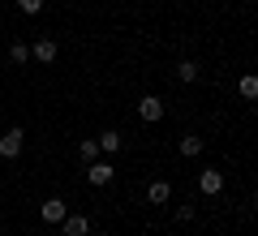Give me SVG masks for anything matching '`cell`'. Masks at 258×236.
Listing matches in <instances>:
<instances>
[{
	"mask_svg": "<svg viewBox=\"0 0 258 236\" xmlns=\"http://www.w3.org/2000/svg\"><path fill=\"white\" fill-rule=\"evenodd\" d=\"M138 116L147 120V125L164 120V99H159V95H142V99H138Z\"/></svg>",
	"mask_w": 258,
	"mask_h": 236,
	"instance_id": "obj_1",
	"label": "cell"
},
{
	"mask_svg": "<svg viewBox=\"0 0 258 236\" xmlns=\"http://www.w3.org/2000/svg\"><path fill=\"white\" fill-rule=\"evenodd\" d=\"M112 176H116V168L103 164V159H95V164H86V181L95 185V189H103V185H112Z\"/></svg>",
	"mask_w": 258,
	"mask_h": 236,
	"instance_id": "obj_2",
	"label": "cell"
},
{
	"mask_svg": "<svg viewBox=\"0 0 258 236\" xmlns=\"http://www.w3.org/2000/svg\"><path fill=\"white\" fill-rule=\"evenodd\" d=\"M22 146H26V133H22V129H5V137H0V154H5V159H18Z\"/></svg>",
	"mask_w": 258,
	"mask_h": 236,
	"instance_id": "obj_3",
	"label": "cell"
},
{
	"mask_svg": "<svg viewBox=\"0 0 258 236\" xmlns=\"http://www.w3.org/2000/svg\"><path fill=\"white\" fill-rule=\"evenodd\" d=\"M198 189H203L207 198H215V193L224 189V172H220V168H207V172L198 176Z\"/></svg>",
	"mask_w": 258,
	"mask_h": 236,
	"instance_id": "obj_4",
	"label": "cell"
},
{
	"mask_svg": "<svg viewBox=\"0 0 258 236\" xmlns=\"http://www.w3.org/2000/svg\"><path fill=\"white\" fill-rule=\"evenodd\" d=\"M39 215H43V223H60V219L69 215V206H64L60 198H47L43 206H39Z\"/></svg>",
	"mask_w": 258,
	"mask_h": 236,
	"instance_id": "obj_5",
	"label": "cell"
},
{
	"mask_svg": "<svg viewBox=\"0 0 258 236\" xmlns=\"http://www.w3.org/2000/svg\"><path fill=\"white\" fill-rule=\"evenodd\" d=\"M60 227H64V236H86V232H91V219H86V215H64Z\"/></svg>",
	"mask_w": 258,
	"mask_h": 236,
	"instance_id": "obj_6",
	"label": "cell"
},
{
	"mask_svg": "<svg viewBox=\"0 0 258 236\" xmlns=\"http://www.w3.org/2000/svg\"><path fill=\"white\" fill-rule=\"evenodd\" d=\"M30 56L43 60V64H52V60H56V39H39V43L30 47Z\"/></svg>",
	"mask_w": 258,
	"mask_h": 236,
	"instance_id": "obj_7",
	"label": "cell"
},
{
	"mask_svg": "<svg viewBox=\"0 0 258 236\" xmlns=\"http://www.w3.org/2000/svg\"><path fill=\"white\" fill-rule=\"evenodd\" d=\"M203 137H198V133H185L181 137V154H185V159H198V154H203Z\"/></svg>",
	"mask_w": 258,
	"mask_h": 236,
	"instance_id": "obj_8",
	"label": "cell"
},
{
	"mask_svg": "<svg viewBox=\"0 0 258 236\" xmlns=\"http://www.w3.org/2000/svg\"><path fill=\"white\" fill-rule=\"evenodd\" d=\"M147 198L155 202V206H164V202L172 198V185H168V181H151V189H147Z\"/></svg>",
	"mask_w": 258,
	"mask_h": 236,
	"instance_id": "obj_9",
	"label": "cell"
},
{
	"mask_svg": "<svg viewBox=\"0 0 258 236\" xmlns=\"http://www.w3.org/2000/svg\"><path fill=\"white\" fill-rule=\"evenodd\" d=\"M95 142H99V150H108V154H112V150H120V133H116V129H103Z\"/></svg>",
	"mask_w": 258,
	"mask_h": 236,
	"instance_id": "obj_10",
	"label": "cell"
},
{
	"mask_svg": "<svg viewBox=\"0 0 258 236\" xmlns=\"http://www.w3.org/2000/svg\"><path fill=\"white\" fill-rule=\"evenodd\" d=\"M176 77H181L185 86H189V82H198V64H194V60H181V64H176Z\"/></svg>",
	"mask_w": 258,
	"mask_h": 236,
	"instance_id": "obj_11",
	"label": "cell"
},
{
	"mask_svg": "<svg viewBox=\"0 0 258 236\" xmlns=\"http://www.w3.org/2000/svg\"><path fill=\"white\" fill-rule=\"evenodd\" d=\"M78 154H82L86 164H95V159H99V142H95V137H82V146H78Z\"/></svg>",
	"mask_w": 258,
	"mask_h": 236,
	"instance_id": "obj_12",
	"label": "cell"
},
{
	"mask_svg": "<svg viewBox=\"0 0 258 236\" xmlns=\"http://www.w3.org/2000/svg\"><path fill=\"white\" fill-rule=\"evenodd\" d=\"M237 91H241V99H254V95H258V77H249V73H245Z\"/></svg>",
	"mask_w": 258,
	"mask_h": 236,
	"instance_id": "obj_13",
	"label": "cell"
},
{
	"mask_svg": "<svg viewBox=\"0 0 258 236\" xmlns=\"http://www.w3.org/2000/svg\"><path fill=\"white\" fill-rule=\"evenodd\" d=\"M18 9H22V13H26V18H35V13H39V9H43V0H18Z\"/></svg>",
	"mask_w": 258,
	"mask_h": 236,
	"instance_id": "obj_14",
	"label": "cell"
},
{
	"mask_svg": "<svg viewBox=\"0 0 258 236\" xmlns=\"http://www.w3.org/2000/svg\"><path fill=\"white\" fill-rule=\"evenodd\" d=\"M9 56H13V64H26V56H30V52H26V43H13V47H9Z\"/></svg>",
	"mask_w": 258,
	"mask_h": 236,
	"instance_id": "obj_15",
	"label": "cell"
}]
</instances>
